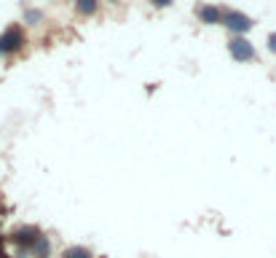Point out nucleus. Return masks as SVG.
<instances>
[{
    "label": "nucleus",
    "mask_w": 276,
    "mask_h": 258,
    "mask_svg": "<svg viewBox=\"0 0 276 258\" xmlns=\"http://www.w3.org/2000/svg\"><path fill=\"white\" fill-rule=\"evenodd\" d=\"M150 3H153V5H159V8H166V5L172 3V0H150Z\"/></svg>",
    "instance_id": "nucleus-11"
},
{
    "label": "nucleus",
    "mask_w": 276,
    "mask_h": 258,
    "mask_svg": "<svg viewBox=\"0 0 276 258\" xmlns=\"http://www.w3.org/2000/svg\"><path fill=\"white\" fill-rule=\"evenodd\" d=\"M22 43H24V32H22V27H16V24L0 35V51H3V54H14V51L22 49Z\"/></svg>",
    "instance_id": "nucleus-1"
},
{
    "label": "nucleus",
    "mask_w": 276,
    "mask_h": 258,
    "mask_svg": "<svg viewBox=\"0 0 276 258\" xmlns=\"http://www.w3.org/2000/svg\"><path fill=\"white\" fill-rule=\"evenodd\" d=\"M64 258H91L86 248H67L64 250Z\"/></svg>",
    "instance_id": "nucleus-9"
},
{
    "label": "nucleus",
    "mask_w": 276,
    "mask_h": 258,
    "mask_svg": "<svg viewBox=\"0 0 276 258\" xmlns=\"http://www.w3.org/2000/svg\"><path fill=\"white\" fill-rule=\"evenodd\" d=\"M38 237H41V231H38V229H32V226H27V229H19L16 234H14V240H16L19 245H24V248H32Z\"/></svg>",
    "instance_id": "nucleus-5"
},
{
    "label": "nucleus",
    "mask_w": 276,
    "mask_h": 258,
    "mask_svg": "<svg viewBox=\"0 0 276 258\" xmlns=\"http://www.w3.org/2000/svg\"><path fill=\"white\" fill-rule=\"evenodd\" d=\"M0 54H3V51H0Z\"/></svg>",
    "instance_id": "nucleus-12"
},
{
    "label": "nucleus",
    "mask_w": 276,
    "mask_h": 258,
    "mask_svg": "<svg viewBox=\"0 0 276 258\" xmlns=\"http://www.w3.org/2000/svg\"><path fill=\"white\" fill-rule=\"evenodd\" d=\"M222 24H225L228 30H233L236 35H244L255 22L247 14H241V11H228V14H222Z\"/></svg>",
    "instance_id": "nucleus-3"
},
{
    "label": "nucleus",
    "mask_w": 276,
    "mask_h": 258,
    "mask_svg": "<svg viewBox=\"0 0 276 258\" xmlns=\"http://www.w3.org/2000/svg\"><path fill=\"white\" fill-rule=\"evenodd\" d=\"M113 3H115V0H113Z\"/></svg>",
    "instance_id": "nucleus-13"
},
{
    "label": "nucleus",
    "mask_w": 276,
    "mask_h": 258,
    "mask_svg": "<svg viewBox=\"0 0 276 258\" xmlns=\"http://www.w3.org/2000/svg\"><path fill=\"white\" fill-rule=\"evenodd\" d=\"M30 250H32V256H35V258H49V253H51V245H49V240H46V237L41 234Z\"/></svg>",
    "instance_id": "nucleus-6"
},
{
    "label": "nucleus",
    "mask_w": 276,
    "mask_h": 258,
    "mask_svg": "<svg viewBox=\"0 0 276 258\" xmlns=\"http://www.w3.org/2000/svg\"><path fill=\"white\" fill-rule=\"evenodd\" d=\"M228 51H231V57L236 59V62H249V59L255 57L252 43H249L244 35H236V38H231V43H228Z\"/></svg>",
    "instance_id": "nucleus-2"
},
{
    "label": "nucleus",
    "mask_w": 276,
    "mask_h": 258,
    "mask_svg": "<svg viewBox=\"0 0 276 258\" xmlns=\"http://www.w3.org/2000/svg\"><path fill=\"white\" fill-rule=\"evenodd\" d=\"M24 22H27V24H41V22H43V11H38V8H24Z\"/></svg>",
    "instance_id": "nucleus-8"
},
{
    "label": "nucleus",
    "mask_w": 276,
    "mask_h": 258,
    "mask_svg": "<svg viewBox=\"0 0 276 258\" xmlns=\"http://www.w3.org/2000/svg\"><path fill=\"white\" fill-rule=\"evenodd\" d=\"M268 49L276 54V32H271V35H268Z\"/></svg>",
    "instance_id": "nucleus-10"
},
{
    "label": "nucleus",
    "mask_w": 276,
    "mask_h": 258,
    "mask_svg": "<svg viewBox=\"0 0 276 258\" xmlns=\"http://www.w3.org/2000/svg\"><path fill=\"white\" fill-rule=\"evenodd\" d=\"M97 0H75V8H78V14H83V16H89V14H94L97 11Z\"/></svg>",
    "instance_id": "nucleus-7"
},
{
    "label": "nucleus",
    "mask_w": 276,
    "mask_h": 258,
    "mask_svg": "<svg viewBox=\"0 0 276 258\" xmlns=\"http://www.w3.org/2000/svg\"><path fill=\"white\" fill-rule=\"evenodd\" d=\"M199 19L204 24H218V22H222V14H220L218 5H201V8H199Z\"/></svg>",
    "instance_id": "nucleus-4"
}]
</instances>
